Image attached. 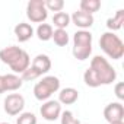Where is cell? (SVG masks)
I'll return each mask as SVG.
<instances>
[{
  "label": "cell",
  "mask_w": 124,
  "mask_h": 124,
  "mask_svg": "<svg viewBox=\"0 0 124 124\" xmlns=\"http://www.w3.org/2000/svg\"><path fill=\"white\" fill-rule=\"evenodd\" d=\"M101 9V2L99 0H82L80 2V10L89 15H93Z\"/></svg>",
  "instance_id": "cell-18"
},
{
  "label": "cell",
  "mask_w": 124,
  "mask_h": 124,
  "mask_svg": "<svg viewBox=\"0 0 124 124\" xmlns=\"http://www.w3.org/2000/svg\"><path fill=\"white\" fill-rule=\"evenodd\" d=\"M73 55L83 61L89 58L92 53V34L89 31H78L73 35Z\"/></svg>",
  "instance_id": "cell-3"
},
{
  "label": "cell",
  "mask_w": 124,
  "mask_h": 124,
  "mask_svg": "<svg viewBox=\"0 0 124 124\" xmlns=\"http://www.w3.org/2000/svg\"><path fill=\"white\" fill-rule=\"evenodd\" d=\"M25 98L21 93H10L5 99V111L9 115H18L23 111Z\"/></svg>",
  "instance_id": "cell-7"
},
{
  "label": "cell",
  "mask_w": 124,
  "mask_h": 124,
  "mask_svg": "<svg viewBox=\"0 0 124 124\" xmlns=\"http://www.w3.org/2000/svg\"><path fill=\"white\" fill-rule=\"evenodd\" d=\"M2 83H3L5 92H12V91H18L22 86L23 80L19 76L10 73V75H2Z\"/></svg>",
  "instance_id": "cell-12"
},
{
  "label": "cell",
  "mask_w": 124,
  "mask_h": 124,
  "mask_svg": "<svg viewBox=\"0 0 124 124\" xmlns=\"http://www.w3.org/2000/svg\"><path fill=\"white\" fill-rule=\"evenodd\" d=\"M53 39L58 47H66L69 44V34L66 29H55L53 31Z\"/></svg>",
  "instance_id": "cell-20"
},
{
  "label": "cell",
  "mask_w": 124,
  "mask_h": 124,
  "mask_svg": "<svg viewBox=\"0 0 124 124\" xmlns=\"http://www.w3.org/2000/svg\"><path fill=\"white\" fill-rule=\"evenodd\" d=\"M123 23H124V10L123 9H120V10H117V13L112 16V18H109L108 21H107V28L112 32V31H118L121 26H123Z\"/></svg>",
  "instance_id": "cell-16"
},
{
  "label": "cell",
  "mask_w": 124,
  "mask_h": 124,
  "mask_svg": "<svg viewBox=\"0 0 124 124\" xmlns=\"http://www.w3.org/2000/svg\"><path fill=\"white\" fill-rule=\"evenodd\" d=\"M15 35L16 38L19 39V42H26L28 39L32 38L34 35V28L29 25V23H25V22H21L15 26Z\"/></svg>",
  "instance_id": "cell-13"
},
{
  "label": "cell",
  "mask_w": 124,
  "mask_h": 124,
  "mask_svg": "<svg viewBox=\"0 0 124 124\" xmlns=\"http://www.w3.org/2000/svg\"><path fill=\"white\" fill-rule=\"evenodd\" d=\"M37 35L41 41H48L53 38V26L50 23H39L37 28Z\"/></svg>",
  "instance_id": "cell-19"
},
{
  "label": "cell",
  "mask_w": 124,
  "mask_h": 124,
  "mask_svg": "<svg viewBox=\"0 0 124 124\" xmlns=\"http://www.w3.org/2000/svg\"><path fill=\"white\" fill-rule=\"evenodd\" d=\"M51 69V60L48 55L45 54H38L34 60L32 64L22 73L21 79L22 80H35L38 78H41L42 75L48 73Z\"/></svg>",
  "instance_id": "cell-4"
},
{
  "label": "cell",
  "mask_w": 124,
  "mask_h": 124,
  "mask_svg": "<svg viewBox=\"0 0 124 124\" xmlns=\"http://www.w3.org/2000/svg\"><path fill=\"white\" fill-rule=\"evenodd\" d=\"M114 91H115V96L123 101V99H124V83H123V82H118V83L115 85Z\"/></svg>",
  "instance_id": "cell-24"
},
{
  "label": "cell",
  "mask_w": 124,
  "mask_h": 124,
  "mask_svg": "<svg viewBox=\"0 0 124 124\" xmlns=\"http://www.w3.org/2000/svg\"><path fill=\"white\" fill-rule=\"evenodd\" d=\"M53 23L57 26V29H66L70 23V15L66 12H57L53 16Z\"/></svg>",
  "instance_id": "cell-17"
},
{
  "label": "cell",
  "mask_w": 124,
  "mask_h": 124,
  "mask_svg": "<svg viewBox=\"0 0 124 124\" xmlns=\"http://www.w3.org/2000/svg\"><path fill=\"white\" fill-rule=\"evenodd\" d=\"M60 118H61V124H80V121L73 115L72 111H63Z\"/></svg>",
  "instance_id": "cell-23"
},
{
  "label": "cell",
  "mask_w": 124,
  "mask_h": 124,
  "mask_svg": "<svg viewBox=\"0 0 124 124\" xmlns=\"http://www.w3.org/2000/svg\"><path fill=\"white\" fill-rule=\"evenodd\" d=\"M16 124H37V117L32 112H22L19 114Z\"/></svg>",
  "instance_id": "cell-21"
},
{
  "label": "cell",
  "mask_w": 124,
  "mask_h": 124,
  "mask_svg": "<svg viewBox=\"0 0 124 124\" xmlns=\"http://www.w3.org/2000/svg\"><path fill=\"white\" fill-rule=\"evenodd\" d=\"M60 89V80L55 76H45L34 86V96L38 101H47Z\"/></svg>",
  "instance_id": "cell-5"
},
{
  "label": "cell",
  "mask_w": 124,
  "mask_h": 124,
  "mask_svg": "<svg viewBox=\"0 0 124 124\" xmlns=\"http://www.w3.org/2000/svg\"><path fill=\"white\" fill-rule=\"evenodd\" d=\"M0 124H9V123H0Z\"/></svg>",
  "instance_id": "cell-27"
},
{
  "label": "cell",
  "mask_w": 124,
  "mask_h": 124,
  "mask_svg": "<svg viewBox=\"0 0 124 124\" xmlns=\"http://www.w3.org/2000/svg\"><path fill=\"white\" fill-rule=\"evenodd\" d=\"M63 8H64V2H63V0H47V2H45V9L47 10L61 12Z\"/></svg>",
  "instance_id": "cell-22"
},
{
  "label": "cell",
  "mask_w": 124,
  "mask_h": 124,
  "mask_svg": "<svg viewBox=\"0 0 124 124\" xmlns=\"http://www.w3.org/2000/svg\"><path fill=\"white\" fill-rule=\"evenodd\" d=\"M101 50L112 60H120L124 55V42L114 32H104L99 38Z\"/></svg>",
  "instance_id": "cell-2"
},
{
  "label": "cell",
  "mask_w": 124,
  "mask_h": 124,
  "mask_svg": "<svg viewBox=\"0 0 124 124\" xmlns=\"http://www.w3.org/2000/svg\"><path fill=\"white\" fill-rule=\"evenodd\" d=\"M3 83H2V76H0V93H3Z\"/></svg>",
  "instance_id": "cell-25"
},
{
  "label": "cell",
  "mask_w": 124,
  "mask_h": 124,
  "mask_svg": "<svg viewBox=\"0 0 124 124\" xmlns=\"http://www.w3.org/2000/svg\"><path fill=\"white\" fill-rule=\"evenodd\" d=\"M112 124H124V123H123V121H121V123H112Z\"/></svg>",
  "instance_id": "cell-26"
},
{
  "label": "cell",
  "mask_w": 124,
  "mask_h": 124,
  "mask_svg": "<svg viewBox=\"0 0 124 124\" xmlns=\"http://www.w3.org/2000/svg\"><path fill=\"white\" fill-rule=\"evenodd\" d=\"M117 79L115 69L102 55H95L91 61L89 69L83 73V80L91 88H98L101 85H109Z\"/></svg>",
  "instance_id": "cell-1"
},
{
  "label": "cell",
  "mask_w": 124,
  "mask_h": 124,
  "mask_svg": "<svg viewBox=\"0 0 124 124\" xmlns=\"http://www.w3.org/2000/svg\"><path fill=\"white\" fill-rule=\"evenodd\" d=\"M31 66V58H29V54L23 50L22 51V54L15 60V63L13 64H10V69L15 72V73H23L28 67Z\"/></svg>",
  "instance_id": "cell-15"
},
{
  "label": "cell",
  "mask_w": 124,
  "mask_h": 124,
  "mask_svg": "<svg viewBox=\"0 0 124 124\" xmlns=\"http://www.w3.org/2000/svg\"><path fill=\"white\" fill-rule=\"evenodd\" d=\"M104 118L112 124V123H121L124 118V107L121 102H111L104 109Z\"/></svg>",
  "instance_id": "cell-8"
},
{
  "label": "cell",
  "mask_w": 124,
  "mask_h": 124,
  "mask_svg": "<svg viewBox=\"0 0 124 124\" xmlns=\"http://www.w3.org/2000/svg\"><path fill=\"white\" fill-rule=\"evenodd\" d=\"M70 21L78 28H80V31H86V28H91L93 25V15H89V13H85L82 10H78V12H75L70 16Z\"/></svg>",
  "instance_id": "cell-10"
},
{
  "label": "cell",
  "mask_w": 124,
  "mask_h": 124,
  "mask_svg": "<svg viewBox=\"0 0 124 124\" xmlns=\"http://www.w3.org/2000/svg\"><path fill=\"white\" fill-rule=\"evenodd\" d=\"M79 98V92L75 88H64L61 89L58 93V102L60 104H64V105H72L78 101Z\"/></svg>",
  "instance_id": "cell-14"
},
{
  "label": "cell",
  "mask_w": 124,
  "mask_h": 124,
  "mask_svg": "<svg viewBox=\"0 0 124 124\" xmlns=\"http://www.w3.org/2000/svg\"><path fill=\"white\" fill-rule=\"evenodd\" d=\"M26 16L34 23H42L48 16V10L45 9V2L44 0H31L26 5Z\"/></svg>",
  "instance_id": "cell-6"
},
{
  "label": "cell",
  "mask_w": 124,
  "mask_h": 124,
  "mask_svg": "<svg viewBox=\"0 0 124 124\" xmlns=\"http://www.w3.org/2000/svg\"><path fill=\"white\" fill-rule=\"evenodd\" d=\"M22 48L19 47H15V45H10V47H6L3 50H0V60L3 61V63L6 64H13L15 63V60L22 54Z\"/></svg>",
  "instance_id": "cell-11"
},
{
  "label": "cell",
  "mask_w": 124,
  "mask_h": 124,
  "mask_svg": "<svg viewBox=\"0 0 124 124\" xmlns=\"http://www.w3.org/2000/svg\"><path fill=\"white\" fill-rule=\"evenodd\" d=\"M42 118L48 120V121H55L60 115H61V105L58 101H45L42 105H41V109H39Z\"/></svg>",
  "instance_id": "cell-9"
}]
</instances>
